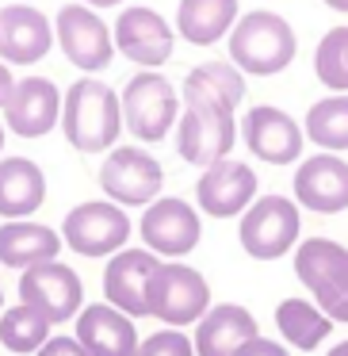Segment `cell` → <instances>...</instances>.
I'll return each mask as SVG.
<instances>
[{"instance_id": "16", "label": "cell", "mask_w": 348, "mask_h": 356, "mask_svg": "<svg viewBox=\"0 0 348 356\" xmlns=\"http://www.w3.org/2000/svg\"><path fill=\"white\" fill-rule=\"evenodd\" d=\"M62 123V92L50 77H24L16 81L8 108H4V127L19 138H42Z\"/></svg>"}, {"instance_id": "11", "label": "cell", "mask_w": 348, "mask_h": 356, "mask_svg": "<svg viewBox=\"0 0 348 356\" xmlns=\"http://www.w3.org/2000/svg\"><path fill=\"white\" fill-rule=\"evenodd\" d=\"M19 302L35 307L50 325H62L69 318L77 322V314L85 310V284L69 264L47 261L19 272Z\"/></svg>"}, {"instance_id": "6", "label": "cell", "mask_w": 348, "mask_h": 356, "mask_svg": "<svg viewBox=\"0 0 348 356\" xmlns=\"http://www.w3.org/2000/svg\"><path fill=\"white\" fill-rule=\"evenodd\" d=\"M123 123L138 142H161L180 123V96L169 77L142 70L123 88Z\"/></svg>"}, {"instance_id": "31", "label": "cell", "mask_w": 348, "mask_h": 356, "mask_svg": "<svg viewBox=\"0 0 348 356\" xmlns=\"http://www.w3.org/2000/svg\"><path fill=\"white\" fill-rule=\"evenodd\" d=\"M39 356H88L85 345H81L77 337H65V333H54V337L47 341V345L39 348Z\"/></svg>"}, {"instance_id": "5", "label": "cell", "mask_w": 348, "mask_h": 356, "mask_svg": "<svg viewBox=\"0 0 348 356\" xmlns=\"http://www.w3.org/2000/svg\"><path fill=\"white\" fill-rule=\"evenodd\" d=\"M302 207L291 195H256V203L241 215L238 241L253 261H279L299 249Z\"/></svg>"}, {"instance_id": "37", "label": "cell", "mask_w": 348, "mask_h": 356, "mask_svg": "<svg viewBox=\"0 0 348 356\" xmlns=\"http://www.w3.org/2000/svg\"><path fill=\"white\" fill-rule=\"evenodd\" d=\"M0 314H4V291H0Z\"/></svg>"}, {"instance_id": "33", "label": "cell", "mask_w": 348, "mask_h": 356, "mask_svg": "<svg viewBox=\"0 0 348 356\" xmlns=\"http://www.w3.org/2000/svg\"><path fill=\"white\" fill-rule=\"evenodd\" d=\"M12 92H16V81H12V73H8V65L0 62V108H8V100H12Z\"/></svg>"}, {"instance_id": "13", "label": "cell", "mask_w": 348, "mask_h": 356, "mask_svg": "<svg viewBox=\"0 0 348 356\" xmlns=\"http://www.w3.org/2000/svg\"><path fill=\"white\" fill-rule=\"evenodd\" d=\"M256 192H260L256 172L245 161L226 157V161L203 169L199 184H195V203L210 218H241L256 203Z\"/></svg>"}, {"instance_id": "9", "label": "cell", "mask_w": 348, "mask_h": 356, "mask_svg": "<svg viewBox=\"0 0 348 356\" xmlns=\"http://www.w3.org/2000/svg\"><path fill=\"white\" fill-rule=\"evenodd\" d=\"M138 234L154 257H161V261H184L203 241V222H199V211L188 200L161 195V200H154L142 211Z\"/></svg>"}, {"instance_id": "27", "label": "cell", "mask_w": 348, "mask_h": 356, "mask_svg": "<svg viewBox=\"0 0 348 356\" xmlns=\"http://www.w3.org/2000/svg\"><path fill=\"white\" fill-rule=\"evenodd\" d=\"M50 330L54 325L35 307H24V302H16V307H8L0 314V345L12 356H39V348L54 337Z\"/></svg>"}, {"instance_id": "10", "label": "cell", "mask_w": 348, "mask_h": 356, "mask_svg": "<svg viewBox=\"0 0 348 356\" xmlns=\"http://www.w3.org/2000/svg\"><path fill=\"white\" fill-rule=\"evenodd\" d=\"M233 142H238L233 111L210 108V104H184V115L176 123V154L188 165L210 169L230 157Z\"/></svg>"}, {"instance_id": "38", "label": "cell", "mask_w": 348, "mask_h": 356, "mask_svg": "<svg viewBox=\"0 0 348 356\" xmlns=\"http://www.w3.org/2000/svg\"><path fill=\"white\" fill-rule=\"evenodd\" d=\"M0 149H4V127H0Z\"/></svg>"}, {"instance_id": "35", "label": "cell", "mask_w": 348, "mask_h": 356, "mask_svg": "<svg viewBox=\"0 0 348 356\" xmlns=\"http://www.w3.org/2000/svg\"><path fill=\"white\" fill-rule=\"evenodd\" d=\"M325 356H348V341H340V345H333Z\"/></svg>"}, {"instance_id": "34", "label": "cell", "mask_w": 348, "mask_h": 356, "mask_svg": "<svg viewBox=\"0 0 348 356\" xmlns=\"http://www.w3.org/2000/svg\"><path fill=\"white\" fill-rule=\"evenodd\" d=\"M85 4H92V8H115V4H123V0H85Z\"/></svg>"}, {"instance_id": "20", "label": "cell", "mask_w": 348, "mask_h": 356, "mask_svg": "<svg viewBox=\"0 0 348 356\" xmlns=\"http://www.w3.org/2000/svg\"><path fill=\"white\" fill-rule=\"evenodd\" d=\"M253 337H260L253 310L241 302H215L195 325L192 345L195 356H238V348L249 345Z\"/></svg>"}, {"instance_id": "32", "label": "cell", "mask_w": 348, "mask_h": 356, "mask_svg": "<svg viewBox=\"0 0 348 356\" xmlns=\"http://www.w3.org/2000/svg\"><path fill=\"white\" fill-rule=\"evenodd\" d=\"M238 356H291V348L276 345V341H268V337H253L249 345L238 348Z\"/></svg>"}, {"instance_id": "12", "label": "cell", "mask_w": 348, "mask_h": 356, "mask_svg": "<svg viewBox=\"0 0 348 356\" xmlns=\"http://www.w3.org/2000/svg\"><path fill=\"white\" fill-rule=\"evenodd\" d=\"M54 39L62 42V54L85 73L108 70L115 58V35L88 4H62L54 19Z\"/></svg>"}, {"instance_id": "3", "label": "cell", "mask_w": 348, "mask_h": 356, "mask_svg": "<svg viewBox=\"0 0 348 356\" xmlns=\"http://www.w3.org/2000/svg\"><path fill=\"white\" fill-rule=\"evenodd\" d=\"M210 310V287L199 268L184 261H161L146 284V314L165 322V330L199 325Z\"/></svg>"}, {"instance_id": "4", "label": "cell", "mask_w": 348, "mask_h": 356, "mask_svg": "<svg viewBox=\"0 0 348 356\" xmlns=\"http://www.w3.org/2000/svg\"><path fill=\"white\" fill-rule=\"evenodd\" d=\"M295 276L306 284L310 302L329 322L348 325V245L333 238H306L295 249Z\"/></svg>"}, {"instance_id": "21", "label": "cell", "mask_w": 348, "mask_h": 356, "mask_svg": "<svg viewBox=\"0 0 348 356\" xmlns=\"http://www.w3.org/2000/svg\"><path fill=\"white\" fill-rule=\"evenodd\" d=\"M73 337L85 345L88 356H138V345H142L134 318H126L111 302H92V307L81 310Z\"/></svg>"}, {"instance_id": "18", "label": "cell", "mask_w": 348, "mask_h": 356, "mask_svg": "<svg viewBox=\"0 0 348 356\" xmlns=\"http://www.w3.org/2000/svg\"><path fill=\"white\" fill-rule=\"evenodd\" d=\"M54 47V27L31 4L0 8V62L4 65H35Z\"/></svg>"}, {"instance_id": "1", "label": "cell", "mask_w": 348, "mask_h": 356, "mask_svg": "<svg viewBox=\"0 0 348 356\" xmlns=\"http://www.w3.org/2000/svg\"><path fill=\"white\" fill-rule=\"evenodd\" d=\"M62 134L81 154L115 149L123 134V100L111 85L96 77H81L62 96Z\"/></svg>"}, {"instance_id": "36", "label": "cell", "mask_w": 348, "mask_h": 356, "mask_svg": "<svg viewBox=\"0 0 348 356\" xmlns=\"http://www.w3.org/2000/svg\"><path fill=\"white\" fill-rule=\"evenodd\" d=\"M329 8H337V12H348V0H325Z\"/></svg>"}, {"instance_id": "24", "label": "cell", "mask_w": 348, "mask_h": 356, "mask_svg": "<svg viewBox=\"0 0 348 356\" xmlns=\"http://www.w3.org/2000/svg\"><path fill=\"white\" fill-rule=\"evenodd\" d=\"M238 24V0H180L176 31L192 47H215Z\"/></svg>"}, {"instance_id": "19", "label": "cell", "mask_w": 348, "mask_h": 356, "mask_svg": "<svg viewBox=\"0 0 348 356\" xmlns=\"http://www.w3.org/2000/svg\"><path fill=\"white\" fill-rule=\"evenodd\" d=\"M157 264H161V257H154L149 249H119L115 257H108V268H103V302L123 310L126 318H149L146 314V284Z\"/></svg>"}, {"instance_id": "15", "label": "cell", "mask_w": 348, "mask_h": 356, "mask_svg": "<svg viewBox=\"0 0 348 356\" xmlns=\"http://www.w3.org/2000/svg\"><path fill=\"white\" fill-rule=\"evenodd\" d=\"M241 134H245L249 154L268 165H295L302 157V127L283 108H272V104L249 108Z\"/></svg>"}, {"instance_id": "22", "label": "cell", "mask_w": 348, "mask_h": 356, "mask_svg": "<svg viewBox=\"0 0 348 356\" xmlns=\"http://www.w3.org/2000/svg\"><path fill=\"white\" fill-rule=\"evenodd\" d=\"M47 203V172L31 157H4L0 161V218L19 222L31 218Z\"/></svg>"}, {"instance_id": "25", "label": "cell", "mask_w": 348, "mask_h": 356, "mask_svg": "<svg viewBox=\"0 0 348 356\" xmlns=\"http://www.w3.org/2000/svg\"><path fill=\"white\" fill-rule=\"evenodd\" d=\"M245 100V77L233 62H203L184 81V104H210L233 111Z\"/></svg>"}, {"instance_id": "2", "label": "cell", "mask_w": 348, "mask_h": 356, "mask_svg": "<svg viewBox=\"0 0 348 356\" xmlns=\"http://www.w3.org/2000/svg\"><path fill=\"white\" fill-rule=\"evenodd\" d=\"M295 50H299V39H295L291 24L264 8L245 12L230 31V62L249 77L283 73L295 62Z\"/></svg>"}, {"instance_id": "8", "label": "cell", "mask_w": 348, "mask_h": 356, "mask_svg": "<svg viewBox=\"0 0 348 356\" xmlns=\"http://www.w3.org/2000/svg\"><path fill=\"white\" fill-rule=\"evenodd\" d=\"M100 188L123 211L126 207H149L154 200H161L165 169L142 146H115L100 165Z\"/></svg>"}, {"instance_id": "26", "label": "cell", "mask_w": 348, "mask_h": 356, "mask_svg": "<svg viewBox=\"0 0 348 356\" xmlns=\"http://www.w3.org/2000/svg\"><path fill=\"white\" fill-rule=\"evenodd\" d=\"M276 330L283 337V345L299 348V353H314L317 345H325L333 333V322L302 295H291L276 307Z\"/></svg>"}, {"instance_id": "17", "label": "cell", "mask_w": 348, "mask_h": 356, "mask_svg": "<svg viewBox=\"0 0 348 356\" xmlns=\"http://www.w3.org/2000/svg\"><path fill=\"white\" fill-rule=\"evenodd\" d=\"M111 35H115V47L123 50V58L138 62L142 70L165 65L172 58V42H176L172 27L161 16L154 8H138V4L123 8V16L115 19V31Z\"/></svg>"}, {"instance_id": "29", "label": "cell", "mask_w": 348, "mask_h": 356, "mask_svg": "<svg viewBox=\"0 0 348 356\" xmlns=\"http://www.w3.org/2000/svg\"><path fill=\"white\" fill-rule=\"evenodd\" d=\"M317 81L325 88H333L337 96H348V27H333L314 54Z\"/></svg>"}, {"instance_id": "23", "label": "cell", "mask_w": 348, "mask_h": 356, "mask_svg": "<svg viewBox=\"0 0 348 356\" xmlns=\"http://www.w3.org/2000/svg\"><path fill=\"white\" fill-rule=\"evenodd\" d=\"M62 253V234L42 222H0V264L4 268L27 272L35 264L58 261Z\"/></svg>"}, {"instance_id": "30", "label": "cell", "mask_w": 348, "mask_h": 356, "mask_svg": "<svg viewBox=\"0 0 348 356\" xmlns=\"http://www.w3.org/2000/svg\"><path fill=\"white\" fill-rule=\"evenodd\" d=\"M138 356H195V345L184 330H157L142 337Z\"/></svg>"}, {"instance_id": "28", "label": "cell", "mask_w": 348, "mask_h": 356, "mask_svg": "<svg viewBox=\"0 0 348 356\" xmlns=\"http://www.w3.org/2000/svg\"><path fill=\"white\" fill-rule=\"evenodd\" d=\"M306 138L322 146V154L348 149V96H325L306 111Z\"/></svg>"}, {"instance_id": "14", "label": "cell", "mask_w": 348, "mask_h": 356, "mask_svg": "<svg viewBox=\"0 0 348 356\" xmlns=\"http://www.w3.org/2000/svg\"><path fill=\"white\" fill-rule=\"evenodd\" d=\"M295 203L314 215L348 211V161L340 154H314L295 169Z\"/></svg>"}, {"instance_id": "7", "label": "cell", "mask_w": 348, "mask_h": 356, "mask_svg": "<svg viewBox=\"0 0 348 356\" xmlns=\"http://www.w3.org/2000/svg\"><path fill=\"white\" fill-rule=\"evenodd\" d=\"M134 234V222L126 218V211L111 200H88L77 203L69 215L62 218V241L81 257H115L119 249H126Z\"/></svg>"}]
</instances>
